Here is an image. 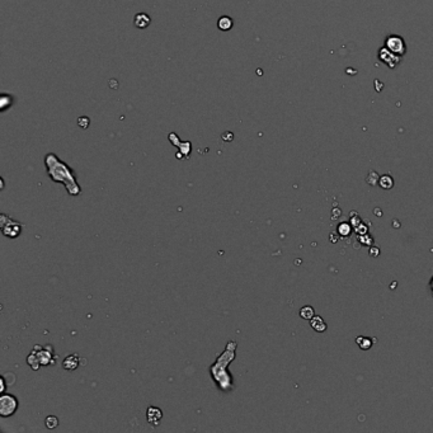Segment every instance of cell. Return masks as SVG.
Returning <instances> with one entry per match:
<instances>
[{"label": "cell", "instance_id": "cell-1", "mask_svg": "<svg viewBox=\"0 0 433 433\" xmlns=\"http://www.w3.org/2000/svg\"><path fill=\"white\" fill-rule=\"evenodd\" d=\"M236 348H238V342L229 340L224 351L217 356L214 364L210 366V375H211L212 381L222 393H231L235 390V383H234L233 375L229 372V366L235 360Z\"/></svg>", "mask_w": 433, "mask_h": 433}, {"label": "cell", "instance_id": "cell-2", "mask_svg": "<svg viewBox=\"0 0 433 433\" xmlns=\"http://www.w3.org/2000/svg\"><path fill=\"white\" fill-rule=\"evenodd\" d=\"M45 165L51 181L56 183H62L66 188L67 193L72 197H78L81 195V187L76 181L74 170L65 161H62L56 154L48 152L45 156Z\"/></svg>", "mask_w": 433, "mask_h": 433}, {"label": "cell", "instance_id": "cell-3", "mask_svg": "<svg viewBox=\"0 0 433 433\" xmlns=\"http://www.w3.org/2000/svg\"><path fill=\"white\" fill-rule=\"evenodd\" d=\"M57 361V355L51 344L40 345L36 344L30 355L27 356V365L33 370L38 371L41 367L55 366Z\"/></svg>", "mask_w": 433, "mask_h": 433}, {"label": "cell", "instance_id": "cell-4", "mask_svg": "<svg viewBox=\"0 0 433 433\" xmlns=\"http://www.w3.org/2000/svg\"><path fill=\"white\" fill-rule=\"evenodd\" d=\"M0 227H2V233L4 236L9 239H16L22 234V227L23 226H22L21 222L11 219L6 214H2L0 215Z\"/></svg>", "mask_w": 433, "mask_h": 433}, {"label": "cell", "instance_id": "cell-5", "mask_svg": "<svg viewBox=\"0 0 433 433\" xmlns=\"http://www.w3.org/2000/svg\"><path fill=\"white\" fill-rule=\"evenodd\" d=\"M18 399L12 394L4 393L0 396V415L3 418L11 417L18 409Z\"/></svg>", "mask_w": 433, "mask_h": 433}, {"label": "cell", "instance_id": "cell-6", "mask_svg": "<svg viewBox=\"0 0 433 433\" xmlns=\"http://www.w3.org/2000/svg\"><path fill=\"white\" fill-rule=\"evenodd\" d=\"M385 47H388L391 52H394L398 56L405 54V43H404L403 38L399 37V36H389L386 38Z\"/></svg>", "mask_w": 433, "mask_h": 433}, {"label": "cell", "instance_id": "cell-7", "mask_svg": "<svg viewBox=\"0 0 433 433\" xmlns=\"http://www.w3.org/2000/svg\"><path fill=\"white\" fill-rule=\"evenodd\" d=\"M146 419L150 425L158 427L160 424L161 419H163V410L158 408V406H149L146 410Z\"/></svg>", "mask_w": 433, "mask_h": 433}, {"label": "cell", "instance_id": "cell-8", "mask_svg": "<svg viewBox=\"0 0 433 433\" xmlns=\"http://www.w3.org/2000/svg\"><path fill=\"white\" fill-rule=\"evenodd\" d=\"M379 59L383 62H385L389 67H394L396 64H399L400 61V56L395 55L394 52H391L388 47H383L380 50Z\"/></svg>", "mask_w": 433, "mask_h": 433}, {"label": "cell", "instance_id": "cell-9", "mask_svg": "<svg viewBox=\"0 0 433 433\" xmlns=\"http://www.w3.org/2000/svg\"><path fill=\"white\" fill-rule=\"evenodd\" d=\"M79 365H80V357H79V355L71 353V355L66 356L64 361H62V369H64L65 371L71 372L78 369Z\"/></svg>", "mask_w": 433, "mask_h": 433}, {"label": "cell", "instance_id": "cell-10", "mask_svg": "<svg viewBox=\"0 0 433 433\" xmlns=\"http://www.w3.org/2000/svg\"><path fill=\"white\" fill-rule=\"evenodd\" d=\"M150 22H151V19H150V17L147 16L146 13H137L134 18L135 26H136L137 28H140V30L146 28L150 24Z\"/></svg>", "mask_w": 433, "mask_h": 433}, {"label": "cell", "instance_id": "cell-11", "mask_svg": "<svg viewBox=\"0 0 433 433\" xmlns=\"http://www.w3.org/2000/svg\"><path fill=\"white\" fill-rule=\"evenodd\" d=\"M310 325L315 332H319V333L325 332V329H326L325 321H324L320 316H313V318L310 319Z\"/></svg>", "mask_w": 433, "mask_h": 433}, {"label": "cell", "instance_id": "cell-12", "mask_svg": "<svg viewBox=\"0 0 433 433\" xmlns=\"http://www.w3.org/2000/svg\"><path fill=\"white\" fill-rule=\"evenodd\" d=\"M233 24H234V21L230 18V17H227V16L220 17L219 21H217V27H219V30L221 31L231 30Z\"/></svg>", "mask_w": 433, "mask_h": 433}, {"label": "cell", "instance_id": "cell-13", "mask_svg": "<svg viewBox=\"0 0 433 433\" xmlns=\"http://www.w3.org/2000/svg\"><path fill=\"white\" fill-rule=\"evenodd\" d=\"M314 314H315V311H314L313 306H304V308L300 309V316H301L302 319H306V320H310L311 318L314 316Z\"/></svg>", "mask_w": 433, "mask_h": 433}, {"label": "cell", "instance_id": "cell-14", "mask_svg": "<svg viewBox=\"0 0 433 433\" xmlns=\"http://www.w3.org/2000/svg\"><path fill=\"white\" fill-rule=\"evenodd\" d=\"M59 418H57L56 415H48L45 419V424L48 429H55V428L59 425Z\"/></svg>", "mask_w": 433, "mask_h": 433}, {"label": "cell", "instance_id": "cell-15", "mask_svg": "<svg viewBox=\"0 0 433 433\" xmlns=\"http://www.w3.org/2000/svg\"><path fill=\"white\" fill-rule=\"evenodd\" d=\"M380 186L384 188V190H390L394 186L393 178L390 176H383L380 178Z\"/></svg>", "mask_w": 433, "mask_h": 433}, {"label": "cell", "instance_id": "cell-16", "mask_svg": "<svg viewBox=\"0 0 433 433\" xmlns=\"http://www.w3.org/2000/svg\"><path fill=\"white\" fill-rule=\"evenodd\" d=\"M357 344L360 345V348H361V350H369L370 347H371V339H369V338H365V337H361V338H357Z\"/></svg>", "mask_w": 433, "mask_h": 433}, {"label": "cell", "instance_id": "cell-17", "mask_svg": "<svg viewBox=\"0 0 433 433\" xmlns=\"http://www.w3.org/2000/svg\"><path fill=\"white\" fill-rule=\"evenodd\" d=\"M78 122H79V126H80V127H83V129H86V127L89 126V118L88 117H80L78 120Z\"/></svg>", "mask_w": 433, "mask_h": 433}, {"label": "cell", "instance_id": "cell-18", "mask_svg": "<svg viewBox=\"0 0 433 433\" xmlns=\"http://www.w3.org/2000/svg\"><path fill=\"white\" fill-rule=\"evenodd\" d=\"M0 385H2V393H6V389H7V385H6V376H2L0 377Z\"/></svg>", "mask_w": 433, "mask_h": 433}]
</instances>
